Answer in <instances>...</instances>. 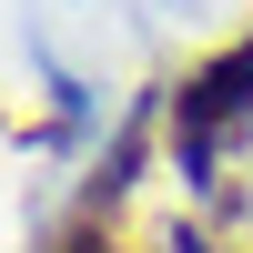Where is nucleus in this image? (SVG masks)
<instances>
[{
    "instance_id": "f257e3e1",
    "label": "nucleus",
    "mask_w": 253,
    "mask_h": 253,
    "mask_svg": "<svg viewBox=\"0 0 253 253\" xmlns=\"http://www.w3.org/2000/svg\"><path fill=\"white\" fill-rule=\"evenodd\" d=\"M243 112H253V41H233L213 71H193V81H182V101H172V142L203 162V152H213V142L233 132Z\"/></svg>"
}]
</instances>
